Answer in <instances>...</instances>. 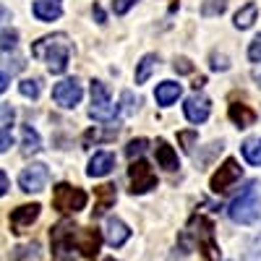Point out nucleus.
<instances>
[{"label": "nucleus", "instance_id": "34", "mask_svg": "<svg viewBox=\"0 0 261 261\" xmlns=\"http://www.w3.org/2000/svg\"><path fill=\"white\" fill-rule=\"evenodd\" d=\"M11 146H13V134H11V128H3L0 130V154L8 151Z\"/></svg>", "mask_w": 261, "mask_h": 261}, {"label": "nucleus", "instance_id": "25", "mask_svg": "<svg viewBox=\"0 0 261 261\" xmlns=\"http://www.w3.org/2000/svg\"><path fill=\"white\" fill-rule=\"evenodd\" d=\"M13 261H42V251L37 243L18 246V248H13Z\"/></svg>", "mask_w": 261, "mask_h": 261}, {"label": "nucleus", "instance_id": "13", "mask_svg": "<svg viewBox=\"0 0 261 261\" xmlns=\"http://www.w3.org/2000/svg\"><path fill=\"white\" fill-rule=\"evenodd\" d=\"M39 212H42L39 204H24V206L13 209V212H11V232L21 235V232H24V230L37 220V217H39Z\"/></svg>", "mask_w": 261, "mask_h": 261}, {"label": "nucleus", "instance_id": "8", "mask_svg": "<svg viewBox=\"0 0 261 261\" xmlns=\"http://www.w3.org/2000/svg\"><path fill=\"white\" fill-rule=\"evenodd\" d=\"M241 175H243L241 165H238L235 160H225V162H222V167L212 175L209 186H212V191H214V193H227L238 180H241Z\"/></svg>", "mask_w": 261, "mask_h": 261}, {"label": "nucleus", "instance_id": "5", "mask_svg": "<svg viewBox=\"0 0 261 261\" xmlns=\"http://www.w3.org/2000/svg\"><path fill=\"white\" fill-rule=\"evenodd\" d=\"M53 206L63 214H76L86 206V191L68 183H58L53 191Z\"/></svg>", "mask_w": 261, "mask_h": 261}, {"label": "nucleus", "instance_id": "40", "mask_svg": "<svg viewBox=\"0 0 261 261\" xmlns=\"http://www.w3.org/2000/svg\"><path fill=\"white\" fill-rule=\"evenodd\" d=\"M92 13H94V18H97V24H105V11H102L99 6H94Z\"/></svg>", "mask_w": 261, "mask_h": 261}, {"label": "nucleus", "instance_id": "38", "mask_svg": "<svg viewBox=\"0 0 261 261\" xmlns=\"http://www.w3.org/2000/svg\"><path fill=\"white\" fill-rule=\"evenodd\" d=\"M123 102H125V113H134L139 107V99L134 102V94H130V92H123Z\"/></svg>", "mask_w": 261, "mask_h": 261}, {"label": "nucleus", "instance_id": "31", "mask_svg": "<svg viewBox=\"0 0 261 261\" xmlns=\"http://www.w3.org/2000/svg\"><path fill=\"white\" fill-rule=\"evenodd\" d=\"M0 60H3V63H6V68H8L11 73H18L21 68H24V60H21L18 55H13V58H11L8 53H3V58H0Z\"/></svg>", "mask_w": 261, "mask_h": 261}, {"label": "nucleus", "instance_id": "27", "mask_svg": "<svg viewBox=\"0 0 261 261\" xmlns=\"http://www.w3.org/2000/svg\"><path fill=\"white\" fill-rule=\"evenodd\" d=\"M146 146H149V141L146 139H134L128 146H125V154H128V160L134 162V160H141V154L146 151Z\"/></svg>", "mask_w": 261, "mask_h": 261}, {"label": "nucleus", "instance_id": "36", "mask_svg": "<svg viewBox=\"0 0 261 261\" xmlns=\"http://www.w3.org/2000/svg\"><path fill=\"white\" fill-rule=\"evenodd\" d=\"M136 6V0H113V11L118 13V16H123V13H128L130 8Z\"/></svg>", "mask_w": 261, "mask_h": 261}, {"label": "nucleus", "instance_id": "29", "mask_svg": "<svg viewBox=\"0 0 261 261\" xmlns=\"http://www.w3.org/2000/svg\"><path fill=\"white\" fill-rule=\"evenodd\" d=\"M18 92L24 97H29V99H37L39 97V81L37 79H24L18 84Z\"/></svg>", "mask_w": 261, "mask_h": 261}, {"label": "nucleus", "instance_id": "23", "mask_svg": "<svg viewBox=\"0 0 261 261\" xmlns=\"http://www.w3.org/2000/svg\"><path fill=\"white\" fill-rule=\"evenodd\" d=\"M241 151H243V157H246L248 165L261 167V136H256V139H246L243 146H241Z\"/></svg>", "mask_w": 261, "mask_h": 261}, {"label": "nucleus", "instance_id": "3", "mask_svg": "<svg viewBox=\"0 0 261 261\" xmlns=\"http://www.w3.org/2000/svg\"><path fill=\"white\" fill-rule=\"evenodd\" d=\"M188 232L196 238V246H199V251L204 253L206 261H214L217 256H220V248H217V241H214V225H212V220L196 214L191 220V230Z\"/></svg>", "mask_w": 261, "mask_h": 261}, {"label": "nucleus", "instance_id": "28", "mask_svg": "<svg viewBox=\"0 0 261 261\" xmlns=\"http://www.w3.org/2000/svg\"><path fill=\"white\" fill-rule=\"evenodd\" d=\"M16 47H18V32L16 29L0 32V50L8 53V50H16Z\"/></svg>", "mask_w": 261, "mask_h": 261}, {"label": "nucleus", "instance_id": "17", "mask_svg": "<svg viewBox=\"0 0 261 261\" xmlns=\"http://www.w3.org/2000/svg\"><path fill=\"white\" fill-rule=\"evenodd\" d=\"M32 11L39 21H55L63 13V0H34Z\"/></svg>", "mask_w": 261, "mask_h": 261}, {"label": "nucleus", "instance_id": "20", "mask_svg": "<svg viewBox=\"0 0 261 261\" xmlns=\"http://www.w3.org/2000/svg\"><path fill=\"white\" fill-rule=\"evenodd\" d=\"M180 84H175V81H162L157 89H154V99H157V105H162V107H170L172 102H175L178 97H180Z\"/></svg>", "mask_w": 261, "mask_h": 261}, {"label": "nucleus", "instance_id": "2", "mask_svg": "<svg viewBox=\"0 0 261 261\" xmlns=\"http://www.w3.org/2000/svg\"><path fill=\"white\" fill-rule=\"evenodd\" d=\"M230 220L238 225H253L261 217V183L251 180L241 193L232 199V204L227 206Z\"/></svg>", "mask_w": 261, "mask_h": 261}, {"label": "nucleus", "instance_id": "30", "mask_svg": "<svg viewBox=\"0 0 261 261\" xmlns=\"http://www.w3.org/2000/svg\"><path fill=\"white\" fill-rule=\"evenodd\" d=\"M196 139H199V134H196V130H180V134H178V141L183 144V151H193Z\"/></svg>", "mask_w": 261, "mask_h": 261}, {"label": "nucleus", "instance_id": "41", "mask_svg": "<svg viewBox=\"0 0 261 261\" xmlns=\"http://www.w3.org/2000/svg\"><path fill=\"white\" fill-rule=\"evenodd\" d=\"M6 89H8V76H6V73H0V94H3Z\"/></svg>", "mask_w": 261, "mask_h": 261}, {"label": "nucleus", "instance_id": "33", "mask_svg": "<svg viewBox=\"0 0 261 261\" xmlns=\"http://www.w3.org/2000/svg\"><path fill=\"white\" fill-rule=\"evenodd\" d=\"M172 68H175V73H193V63L188 58H175Z\"/></svg>", "mask_w": 261, "mask_h": 261}, {"label": "nucleus", "instance_id": "32", "mask_svg": "<svg viewBox=\"0 0 261 261\" xmlns=\"http://www.w3.org/2000/svg\"><path fill=\"white\" fill-rule=\"evenodd\" d=\"M248 60L251 63H261V34L248 45Z\"/></svg>", "mask_w": 261, "mask_h": 261}, {"label": "nucleus", "instance_id": "10", "mask_svg": "<svg viewBox=\"0 0 261 261\" xmlns=\"http://www.w3.org/2000/svg\"><path fill=\"white\" fill-rule=\"evenodd\" d=\"M81 97H84V89H81V84L76 79H65V81H60V84L53 86V99L60 107H65V110L76 107L81 102Z\"/></svg>", "mask_w": 261, "mask_h": 261}, {"label": "nucleus", "instance_id": "15", "mask_svg": "<svg viewBox=\"0 0 261 261\" xmlns=\"http://www.w3.org/2000/svg\"><path fill=\"white\" fill-rule=\"evenodd\" d=\"M94 217H102L107 209H110L113 204H115V199H118V191H115V186L113 183H105V186H97L94 188Z\"/></svg>", "mask_w": 261, "mask_h": 261}, {"label": "nucleus", "instance_id": "19", "mask_svg": "<svg viewBox=\"0 0 261 261\" xmlns=\"http://www.w3.org/2000/svg\"><path fill=\"white\" fill-rule=\"evenodd\" d=\"M154 154H157V162H160V167H165V170H178L180 165H178V151L172 149L165 139H160L157 141V146H154Z\"/></svg>", "mask_w": 261, "mask_h": 261}, {"label": "nucleus", "instance_id": "22", "mask_svg": "<svg viewBox=\"0 0 261 261\" xmlns=\"http://www.w3.org/2000/svg\"><path fill=\"white\" fill-rule=\"evenodd\" d=\"M157 63H160V58H157L154 53L144 55V58L139 60V65H136V84H146V81H149V76L154 73Z\"/></svg>", "mask_w": 261, "mask_h": 261}, {"label": "nucleus", "instance_id": "35", "mask_svg": "<svg viewBox=\"0 0 261 261\" xmlns=\"http://www.w3.org/2000/svg\"><path fill=\"white\" fill-rule=\"evenodd\" d=\"M230 63H227V55H217L212 53V71H227Z\"/></svg>", "mask_w": 261, "mask_h": 261}, {"label": "nucleus", "instance_id": "1", "mask_svg": "<svg viewBox=\"0 0 261 261\" xmlns=\"http://www.w3.org/2000/svg\"><path fill=\"white\" fill-rule=\"evenodd\" d=\"M32 55L37 60H45L50 73H65L68 68V58H71V39L68 34H47L37 39L32 45Z\"/></svg>", "mask_w": 261, "mask_h": 261}, {"label": "nucleus", "instance_id": "42", "mask_svg": "<svg viewBox=\"0 0 261 261\" xmlns=\"http://www.w3.org/2000/svg\"><path fill=\"white\" fill-rule=\"evenodd\" d=\"M253 81L261 86V68H256V71H253Z\"/></svg>", "mask_w": 261, "mask_h": 261}, {"label": "nucleus", "instance_id": "9", "mask_svg": "<svg viewBox=\"0 0 261 261\" xmlns=\"http://www.w3.org/2000/svg\"><path fill=\"white\" fill-rule=\"evenodd\" d=\"M73 235H76V225L63 220L50 230V243H53V253L55 256H65L68 251H73Z\"/></svg>", "mask_w": 261, "mask_h": 261}, {"label": "nucleus", "instance_id": "24", "mask_svg": "<svg viewBox=\"0 0 261 261\" xmlns=\"http://www.w3.org/2000/svg\"><path fill=\"white\" fill-rule=\"evenodd\" d=\"M256 13H258L256 3L243 6L241 11L235 13V27H238V29H251V27H253V21H256Z\"/></svg>", "mask_w": 261, "mask_h": 261}, {"label": "nucleus", "instance_id": "21", "mask_svg": "<svg viewBox=\"0 0 261 261\" xmlns=\"http://www.w3.org/2000/svg\"><path fill=\"white\" fill-rule=\"evenodd\" d=\"M21 136H24V146H21V154L24 157H32L42 149V141H39V134L32 128V125H24L21 128Z\"/></svg>", "mask_w": 261, "mask_h": 261}, {"label": "nucleus", "instance_id": "26", "mask_svg": "<svg viewBox=\"0 0 261 261\" xmlns=\"http://www.w3.org/2000/svg\"><path fill=\"white\" fill-rule=\"evenodd\" d=\"M227 11V0H204L201 3V16L212 18V16H222Z\"/></svg>", "mask_w": 261, "mask_h": 261}, {"label": "nucleus", "instance_id": "39", "mask_svg": "<svg viewBox=\"0 0 261 261\" xmlns=\"http://www.w3.org/2000/svg\"><path fill=\"white\" fill-rule=\"evenodd\" d=\"M6 191H8V175L0 170V196H6Z\"/></svg>", "mask_w": 261, "mask_h": 261}, {"label": "nucleus", "instance_id": "18", "mask_svg": "<svg viewBox=\"0 0 261 261\" xmlns=\"http://www.w3.org/2000/svg\"><path fill=\"white\" fill-rule=\"evenodd\" d=\"M227 115H230V120H232L238 128H251V125L256 123V113L251 110L248 105H241V102H232V105L227 107Z\"/></svg>", "mask_w": 261, "mask_h": 261}, {"label": "nucleus", "instance_id": "16", "mask_svg": "<svg viewBox=\"0 0 261 261\" xmlns=\"http://www.w3.org/2000/svg\"><path fill=\"white\" fill-rule=\"evenodd\" d=\"M107 235V243H110L113 248H120L128 238H130V230H128V225L123 222V220H118V217H110V220H107V230H105Z\"/></svg>", "mask_w": 261, "mask_h": 261}, {"label": "nucleus", "instance_id": "6", "mask_svg": "<svg viewBox=\"0 0 261 261\" xmlns=\"http://www.w3.org/2000/svg\"><path fill=\"white\" fill-rule=\"evenodd\" d=\"M128 178H130V193L141 196L151 188H157V175L151 172V167L144 160H134L128 167Z\"/></svg>", "mask_w": 261, "mask_h": 261}, {"label": "nucleus", "instance_id": "11", "mask_svg": "<svg viewBox=\"0 0 261 261\" xmlns=\"http://www.w3.org/2000/svg\"><path fill=\"white\" fill-rule=\"evenodd\" d=\"M73 246L79 248L81 256H97L102 246V232L97 227H76Z\"/></svg>", "mask_w": 261, "mask_h": 261}, {"label": "nucleus", "instance_id": "44", "mask_svg": "<svg viewBox=\"0 0 261 261\" xmlns=\"http://www.w3.org/2000/svg\"><path fill=\"white\" fill-rule=\"evenodd\" d=\"M102 261H115V258H102Z\"/></svg>", "mask_w": 261, "mask_h": 261}, {"label": "nucleus", "instance_id": "43", "mask_svg": "<svg viewBox=\"0 0 261 261\" xmlns=\"http://www.w3.org/2000/svg\"><path fill=\"white\" fill-rule=\"evenodd\" d=\"M6 16H8V11H6V6H0V21H6Z\"/></svg>", "mask_w": 261, "mask_h": 261}, {"label": "nucleus", "instance_id": "4", "mask_svg": "<svg viewBox=\"0 0 261 261\" xmlns=\"http://www.w3.org/2000/svg\"><path fill=\"white\" fill-rule=\"evenodd\" d=\"M118 115V105H113L110 92L102 81H92V107H89V118L97 123H113Z\"/></svg>", "mask_w": 261, "mask_h": 261}, {"label": "nucleus", "instance_id": "37", "mask_svg": "<svg viewBox=\"0 0 261 261\" xmlns=\"http://www.w3.org/2000/svg\"><path fill=\"white\" fill-rule=\"evenodd\" d=\"M13 107L11 105H6V102H0V120H6L8 125H11V120H13Z\"/></svg>", "mask_w": 261, "mask_h": 261}, {"label": "nucleus", "instance_id": "14", "mask_svg": "<svg viewBox=\"0 0 261 261\" xmlns=\"http://www.w3.org/2000/svg\"><path fill=\"white\" fill-rule=\"evenodd\" d=\"M113 167H115L113 151H94V157L89 160V167H86V175L89 178H105L113 172Z\"/></svg>", "mask_w": 261, "mask_h": 261}, {"label": "nucleus", "instance_id": "12", "mask_svg": "<svg viewBox=\"0 0 261 261\" xmlns=\"http://www.w3.org/2000/svg\"><path fill=\"white\" fill-rule=\"evenodd\" d=\"M183 113H186L188 123L201 125V123H206V118H209V113H212V102H209L204 94H191V97L186 99V105H183Z\"/></svg>", "mask_w": 261, "mask_h": 261}, {"label": "nucleus", "instance_id": "7", "mask_svg": "<svg viewBox=\"0 0 261 261\" xmlns=\"http://www.w3.org/2000/svg\"><path fill=\"white\" fill-rule=\"evenodd\" d=\"M47 180H50V170H47V165H42V162H34V165L24 167L21 175H18V186H21V191H27V193L45 191Z\"/></svg>", "mask_w": 261, "mask_h": 261}]
</instances>
